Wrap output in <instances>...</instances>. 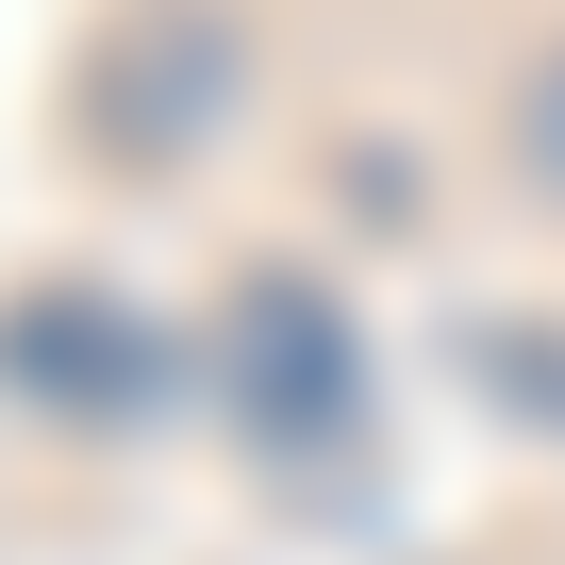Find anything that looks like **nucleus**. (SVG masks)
Listing matches in <instances>:
<instances>
[{"label": "nucleus", "mask_w": 565, "mask_h": 565, "mask_svg": "<svg viewBox=\"0 0 565 565\" xmlns=\"http://www.w3.org/2000/svg\"><path fill=\"white\" fill-rule=\"evenodd\" d=\"M249 100V18L233 0H117L67 67V117L100 167H200Z\"/></svg>", "instance_id": "1"}, {"label": "nucleus", "mask_w": 565, "mask_h": 565, "mask_svg": "<svg viewBox=\"0 0 565 565\" xmlns=\"http://www.w3.org/2000/svg\"><path fill=\"white\" fill-rule=\"evenodd\" d=\"M216 366H233V416L266 449H350L366 433V333L317 266H249L233 317H216Z\"/></svg>", "instance_id": "2"}, {"label": "nucleus", "mask_w": 565, "mask_h": 565, "mask_svg": "<svg viewBox=\"0 0 565 565\" xmlns=\"http://www.w3.org/2000/svg\"><path fill=\"white\" fill-rule=\"evenodd\" d=\"M0 383H51L67 416H117V399L150 383V350H134V317H100V300H18V317H0Z\"/></svg>", "instance_id": "3"}, {"label": "nucleus", "mask_w": 565, "mask_h": 565, "mask_svg": "<svg viewBox=\"0 0 565 565\" xmlns=\"http://www.w3.org/2000/svg\"><path fill=\"white\" fill-rule=\"evenodd\" d=\"M499 150H515V183L565 216V51H532V84H515V117H499Z\"/></svg>", "instance_id": "4"}, {"label": "nucleus", "mask_w": 565, "mask_h": 565, "mask_svg": "<svg viewBox=\"0 0 565 565\" xmlns=\"http://www.w3.org/2000/svg\"><path fill=\"white\" fill-rule=\"evenodd\" d=\"M466 366H482L499 399H515V383H532V399H565V333H499V317H482V333H466Z\"/></svg>", "instance_id": "5"}]
</instances>
